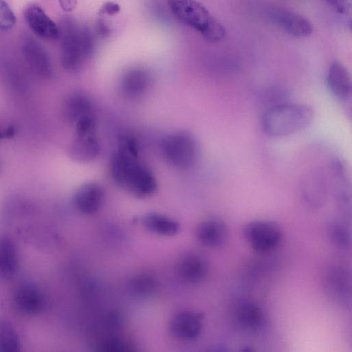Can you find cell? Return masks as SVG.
I'll return each instance as SVG.
<instances>
[{"instance_id": "cell-12", "label": "cell", "mask_w": 352, "mask_h": 352, "mask_svg": "<svg viewBox=\"0 0 352 352\" xmlns=\"http://www.w3.org/2000/svg\"><path fill=\"white\" fill-rule=\"evenodd\" d=\"M104 192L102 186L95 182L80 186L74 193L72 202L80 212L91 214L98 212L104 201Z\"/></svg>"}, {"instance_id": "cell-15", "label": "cell", "mask_w": 352, "mask_h": 352, "mask_svg": "<svg viewBox=\"0 0 352 352\" xmlns=\"http://www.w3.org/2000/svg\"><path fill=\"white\" fill-rule=\"evenodd\" d=\"M275 24L286 34L295 38H306L313 32L311 23L303 16L290 10H279L272 14Z\"/></svg>"}, {"instance_id": "cell-28", "label": "cell", "mask_w": 352, "mask_h": 352, "mask_svg": "<svg viewBox=\"0 0 352 352\" xmlns=\"http://www.w3.org/2000/svg\"><path fill=\"white\" fill-rule=\"evenodd\" d=\"M329 5L338 13L350 16L352 11V0H327Z\"/></svg>"}, {"instance_id": "cell-18", "label": "cell", "mask_w": 352, "mask_h": 352, "mask_svg": "<svg viewBox=\"0 0 352 352\" xmlns=\"http://www.w3.org/2000/svg\"><path fill=\"white\" fill-rule=\"evenodd\" d=\"M234 319L240 328L249 332L261 329L266 322L262 308L257 304L247 300L237 305L234 311Z\"/></svg>"}, {"instance_id": "cell-11", "label": "cell", "mask_w": 352, "mask_h": 352, "mask_svg": "<svg viewBox=\"0 0 352 352\" xmlns=\"http://www.w3.org/2000/svg\"><path fill=\"white\" fill-rule=\"evenodd\" d=\"M327 87L333 96L344 104L351 103L352 83L347 69L340 62L334 61L327 72Z\"/></svg>"}, {"instance_id": "cell-13", "label": "cell", "mask_w": 352, "mask_h": 352, "mask_svg": "<svg viewBox=\"0 0 352 352\" xmlns=\"http://www.w3.org/2000/svg\"><path fill=\"white\" fill-rule=\"evenodd\" d=\"M12 301L18 312L31 316L37 314L42 309L43 296L36 285L30 283H25L16 287L13 294Z\"/></svg>"}, {"instance_id": "cell-8", "label": "cell", "mask_w": 352, "mask_h": 352, "mask_svg": "<svg viewBox=\"0 0 352 352\" xmlns=\"http://www.w3.org/2000/svg\"><path fill=\"white\" fill-rule=\"evenodd\" d=\"M329 177L322 169L315 168L305 173L300 184V196L311 208H320L327 201Z\"/></svg>"}, {"instance_id": "cell-5", "label": "cell", "mask_w": 352, "mask_h": 352, "mask_svg": "<svg viewBox=\"0 0 352 352\" xmlns=\"http://www.w3.org/2000/svg\"><path fill=\"white\" fill-rule=\"evenodd\" d=\"M160 147L165 162L179 169L192 167L199 156V147L196 139L185 131L167 134L162 140Z\"/></svg>"}, {"instance_id": "cell-23", "label": "cell", "mask_w": 352, "mask_h": 352, "mask_svg": "<svg viewBox=\"0 0 352 352\" xmlns=\"http://www.w3.org/2000/svg\"><path fill=\"white\" fill-rule=\"evenodd\" d=\"M142 223L148 231L160 236H173L179 230L177 221L158 213L146 214L142 219Z\"/></svg>"}, {"instance_id": "cell-21", "label": "cell", "mask_w": 352, "mask_h": 352, "mask_svg": "<svg viewBox=\"0 0 352 352\" xmlns=\"http://www.w3.org/2000/svg\"><path fill=\"white\" fill-rule=\"evenodd\" d=\"M178 274L184 280L197 283L202 280L208 271L206 259L197 254H189L179 259L177 264Z\"/></svg>"}, {"instance_id": "cell-7", "label": "cell", "mask_w": 352, "mask_h": 352, "mask_svg": "<svg viewBox=\"0 0 352 352\" xmlns=\"http://www.w3.org/2000/svg\"><path fill=\"white\" fill-rule=\"evenodd\" d=\"M242 233L251 248L261 253L277 249L283 241V232L280 226L270 220L249 221L244 225Z\"/></svg>"}, {"instance_id": "cell-29", "label": "cell", "mask_w": 352, "mask_h": 352, "mask_svg": "<svg viewBox=\"0 0 352 352\" xmlns=\"http://www.w3.org/2000/svg\"><path fill=\"white\" fill-rule=\"evenodd\" d=\"M120 10V7L119 4L112 2V1H108L104 3L100 10V14H107L109 16H113L114 14H118Z\"/></svg>"}, {"instance_id": "cell-9", "label": "cell", "mask_w": 352, "mask_h": 352, "mask_svg": "<svg viewBox=\"0 0 352 352\" xmlns=\"http://www.w3.org/2000/svg\"><path fill=\"white\" fill-rule=\"evenodd\" d=\"M23 15L27 25L38 37L47 41L59 38V26L38 5L31 4L27 6Z\"/></svg>"}, {"instance_id": "cell-31", "label": "cell", "mask_w": 352, "mask_h": 352, "mask_svg": "<svg viewBox=\"0 0 352 352\" xmlns=\"http://www.w3.org/2000/svg\"><path fill=\"white\" fill-rule=\"evenodd\" d=\"M59 2L63 10L67 12L73 10L76 5V0H59Z\"/></svg>"}, {"instance_id": "cell-17", "label": "cell", "mask_w": 352, "mask_h": 352, "mask_svg": "<svg viewBox=\"0 0 352 352\" xmlns=\"http://www.w3.org/2000/svg\"><path fill=\"white\" fill-rule=\"evenodd\" d=\"M229 230L226 223L220 218L210 217L201 221L197 228V236L206 246L219 248L227 241Z\"/></svg>"}, {"instance_id": "cell-27", "label": "cell", "mask_w": 352, "mask_h": 352, "mask_svg": "<svg viewBox=\"0 0 352 352\" xmlns=\"http://www.w3.org/2000/svg\"><path fill=\"white\" fill-rule=\"evenodd\" d=\"M16 21V16L8 3L5 0H0V29L10 30Z\"/></svg>"}, {"instance_id": "cell-25", "label": "cell", "mask_w": 352, "mask_h": 352, "mask_svg": "<svg viewBox=\"0 0 352 352\" xmlns=\"http://www.w3.org/2000/svg\"><path fill=\"white\" fill-rule=\"evenodd\" d=\"M21 342L14 327L8 321L0 319V351L19 352Z\"/></svg>"}, {"instance_id": "cell-4", "label": "cell", "mask_w": 352, "mask_h": 352, "mask_svg": "<svg viewBox=\"0 0 352 352\" xmlns=\"http://www.w3.org/2000/svg\"><path fill=\"white\" fill-rule=\"evenodd\" d=\"M168 4L178 21L197 31L207 41L216 43L224 38V26L197 1L168 0Z\"/></svg>"}, {"instance_id": "cell-20", "label": "cell", "mask_w": 352, "mask_h": 352, "mask_svg": "<svg viewBox=\"0 0 352 352\" xmlns=\"http://www.w3.org/2000/svg\"><path fill=\"white\" fill-rule=\"evenodd\" d=\"M324 287L336 302L346 304L350 298V280L346 272L340 267L330 268L324 278Z\"/></svg>"}, {"instance_id": "cell-1", "label": "cell", "mask_w": 352, "mask_h": 352, "mask_svg": "<svg viewBox=\"0 0 352 352\" xmlns=\"http://www.w3.org/2000/svg\"><path fill=\"white\" fill-rule=\"evenodd\" d=\"M109 169L114 182L138 198L153 195L157 188L151 170L138 160V147L134 139L124 137L112 154Z\"/></svg>"}, {"instance_id": "cell-16", "label": "cell", "mask_w": 352, "mask_h": 352, "mask_svg": "<svg viewBox=\"0 0 352 352\" xmlns=\"http://www.w3.org/2000/svg\"><path fill=\"white\" fill-rule=\"evenodd\" d=\"M151 83L150 73L142 67H133L126 71L120 81V91L124 97L136 100L143 96Z\"/></svg>"}, {"instance_id": "cell-3", "label": "cell", "mask_w": 352, "mask_h": 352, "mask_svg": "<svg viewBox=\"0 0 352 352\" xmlns=\"http://www.w3.org/2000/svg\"><path fill=\"white\" fill-rule=\"evenodd\" d=\"M60 29V63L69 72H76L92 54L93 37L89 30L70 19L63 20Z\"/></svg>"}, {"instance_id": "cell-6", "label": "cell", "mask_w": 352, "mask_h": 352, "mask_svg": "<svg viewBox=\"0 0 352 352\" xmlns=\"http://www.w3.org/2000/svg\"><path fill=\"white\" fill-rule=\"evenodd\" d=\"M75 135L69 146L72 159L87 163L94 160L100 153V144L96 134L94 117L82 118L75 124Z\"/></svg>"}, {"instance_id": "cell-19", "label": "cell", "mask_w": 352, "mask_h": 352, "mask_svg": "<svg viewBox=\"0 0 352 352\" xmlns=\"http://www.w3.org/2000/svg\"><path fill=\"white\" fill-rule=\"evenodd\" d=\"M94 104L91 98L82 91H73L65 98L62 112L64 118L75 124L80 118L93 114Z\"/></svg>"}, {"instance_id": "cell-10", "label": "cell", "mask_w": 352, "mask_h": 352, "mask_svg": "<svg viewBox=\"0 0 352 352\" xmlns=\"http://www.w3.org/2000/svg\"><path fill=\"white\" fill-rule=\"evenodd\" d=\"M21 47L25 59L30 69L42 78H50L53 74V66L45 48L30 37L23 40Z\"/></svg>"}, {"instance_id": "cell-24", "label": "cell", "mask_w": 352, "mask_h": 352, "mask_svg": "<svg viewBox=\"0 0 352 352\" xmlns=\"http://www.w3.org/2000/svg\"><path fill=\"white\" fill-rule=\"evenodd\" d=\"M327 236L331 243L340 250L350 246V232L346 222L340 218H330L326 223Z\"/></svg>"}, {"instance_id": "cell-14", "label": "cell", "mask_w": 352, "mask_h": 352, "mask_svg": "<svg viewBox=\"0 0 352 352\" xmlns=\"http://www.w3.org/2000/svg\"><path fill=\"white\" fill-rule=\"evenodd\" d=\"M203 315L194 311H185L176 314L170 324V331L176 338L184 340H193L201 333Z\"/></svg>"}, {"instance_id": "cell-26", "label": "cell", "mask_w": 352, "mask_h": 352, "mask_svg": "<svg viewBox=\"0 0 352 352\" xmlns=\"http://www.w3.org/2000/svg\"><path fill=\"white\" fill-rule=\"evenodd\" d=\"M130 289L135 294L144 296H148L155 287V280L148 275H140L134 277L130 281Z\"/></svg>"}, {"instance_id": "cell-30", "label": "cell", "mask_w": 352, "mask_h": 352, "mask_svg": "<svg viewBox=\"0 0 352 352\" xmlns=\"http://www.w3.org/2000/svg\"><path fill=\"white\" fill-rule=\"evenodd\" d=\"M97 30L100 35L102 36H109L111 33L109 27L103 19H99L97 23Z\"/></svg>"}, {"instance_id": "cell-22", "label": "cell", "mask_w": 352, "mask_h": 352, "mask_svg": "<svg viewBox=\"0 0 352 352\" xmlns=\"http://www.w3.org/2000/svg\"><path fill=\"white\" fill-rule=\"evenodd\" d=\"M19 264V252L14 243L6 236H0V278L14 276Z\"/></svg>"}, {"instance_id": "cell-2", "label": "cell", "mask_w": 352, "mask_h": 352, "mask_svg": "<svg viewBox=\"0 0 352 352\" xmlns=\"http://www.w3.org/2000/svg\"><path fill=\"white\" fill-rule=\"evenodd\" d=\"M314 117V109L309 105L287 101L265 111L261 120V130L270 137H287L306 129Z\"/></svg>"}]
</instances>
